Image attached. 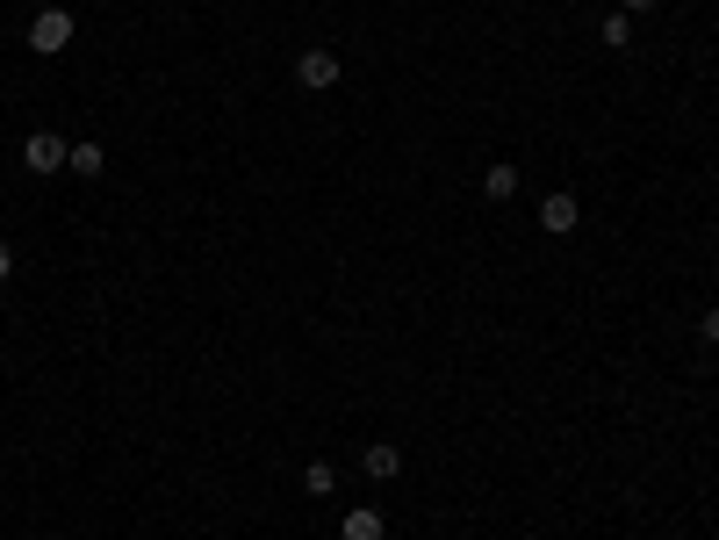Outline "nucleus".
I'll use <instances>...</instances> for the list:
<instances>
[{"label": "nucleus", "mask_w": 719, "mask_h": 540, "mask_svg": "<svg viewBox=\"0 0 719 540\" xmlns=\"http://www.w3.org/2000/svg\"><path fill=\"white\" fill-rule=\"evenodd\" d=\"M30 51H36V58L72 51V8H44V15L30 22Z\"/></svg>", "instance_id": "1"}, {"label": "nucleus", "mask_w": 719, "mask_h": 540, "mask_svg": "<svg viewBox=\"0 0 719 540\" xmlns=\"http://www.w3.org/2000/svg\"><path fill=\"white\" fill-rule=\"evenodd\" d=\"M66 159H72V144L58 138V130H36V138L22 144V166H30V174H66Z\"/></svg>", "instance_id": "2"}, {"label": "nucleus", "mask_w": 719, "mask_h": 540, "mask_svg": "<svg viewBox=\"0 0 719 540\" xmlns=\"http://www.w3.org/2000/svg\"><path fill=\"white\" fill-rule=\"evenodd\" d=\"M295 80H303L309 94H325V87H339V51H325V44H309L303 58H295Z\"/></svg>", "instance_id": "3"}, {"label": "nucleus", "mask_w": 719, "mask_h": 540, "mask_svg": "<svg viewBox=\"0 0 719 540\" xmlns=\"http://www.w3.org/2000/svg\"><path fill=\"white\" fill-rule=\"evenodd\" d=\"M582 224V210H576V195L568 188H554L547 202H540V231H554V238H568V231Z\"/></svg>", "instance_id": "4"}, {"label": "nucleus", "mask_w": 719, "mask_h": 540, "mask_svg": "<svg viewBox=\"0 0 719 540\" xmlns=\"http://www.w3.org/2000/svg\"><path fill=\"white\" fill-rule=\"evenodd\" d=\"M339 540H389V526H381L375 505H353V512L339 519Z\"/></svg>", "instance_id": "5"}, {"label": "nucleus", "mask_w": 719, "mask_h": 540, "mask_svg": "<svg viewBox=\"0 0 719 540\" xmlns=\"http://www.w3.org/2000/svg\"><path fill=\"white\" fill-rule=\"evenodd\" d=\"M360 469L375 476V483H389V476H403V454H396L389 439H375V447H360Z\"/></svg>", "instance_id": "6"}, {"label": "nucleus", "mask_w": 719, "mask_h": 540, "mask_svg": "<svg viewBox=\"0 0 719 540\" xmlns=\"http://www.w3.org/2000/svg\"><path fill=\"white\" fill-rule=\"evenodd\" d=\"M482 195H490V202H511V195H518V166H511V159H497V166L482 174Z\"/></svg>", "instance_id": "7"}, {"label": "nucleus", "mask_w": 719, "mask_h": 540, "mask_svg": "<svg viewBox=\"0 0 719 540\" xmlns=\"http://www.w3.org/2000/svg\"><path fill=\"white\" fill-rule=\"evenodd\" d=\"M66 166H72V174H80V180H94V174H102V166H108V152H102V144H94V138H80V144H72V159H66Z\"/></svg>", "instance_id": "8"}, {"label": "nucleus", "mask_w": 719, "mask_h": 540, "mask_svg": "<svg viewBox=\"0 0 719 540\" xmlns=\"http://www.w3.org/2000/svg\"><path fill=\"white\" fill-rule=\"evenodd\" d=\"M331 483H339V469H331V461H309V469H303V490H309V497H331Z\"/></svg>", "instance_id": "9"}, {"label": "nucleus", "mask_w": 719, "mask_h": 540, "mask_svg": "<svg viewBox=\"0 0 719 540\" xmlns=\"http://www.w3.org/2000/svg\"><path fill=\"white\" fill-rule=\"evenodd\" d=\"M604 44H612V51H626V44H634V15H604Z\"/></svg>", "instance_id": "10"}, {"label": "nucleus", "mask_w": 719, "mask_h": 540, "mask_svg": "<svg viewBox=\"0 0 719 540\" xmlns=\"http://www.w3.org/2000/svg\"><path fill=\"white\" fill-rule=\"evenodd\" d=\"M698 331H705V347H719V310H705V325H698Z\"/></svg>", "instance_id": "11"}, {"label": "nucleus", "mask_w": 719, "mask_h": 540, "mask_svg": "<svg viewBox=\"0 0 719 540\" xmlns=\"http://www.w3.org/2000/svg\"><path fill=\"white\" fill-rule=\"evenodd\" d=\"M8 274H15V245L0 238V281H8Z\"/></svg>", "instance_id": "12"}, {"label": "nucleus", "mask_w": 719, "mask_h": 540, "mask_svg": "<svg viewBox=\"0 0 719 540\" xmlns=\"http://www.w3.org/2000/svg\"><path fill=\"white\" fill-rule=\"evenodd\" d=\"M655 0H618V15H648Z\"/></svg>", "instance_id": "13"}]
</instances>
